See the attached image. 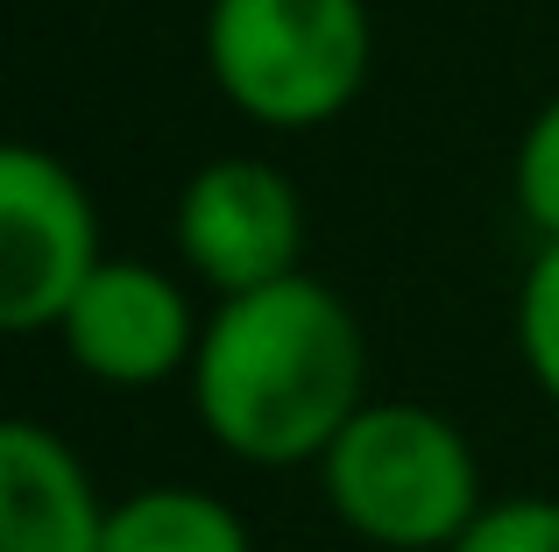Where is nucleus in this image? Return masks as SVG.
I'll return each instance as SVG.
<instances>
[{"label":"nucleus","instance_id":"nucleus-1","mask_svg":"<svg viewBox=\"0 0 559 552\" xmlns=\"http://www.w3.org/2000/svg\"><path fill=\"white\" fill-rule=\"evenodd\" d=\"M369 347L361 326L319 276H276L219 298L199 326L191 397L199 418L248 468H305L355 425Z\"/></svg>","mask_w":559,"mask_h":552},{"label":"nucleus","instance_id":"nucleus-2","mask_svg":"<svg viewBox=\"0 0 559 552\" xmlns=\"http://www.w3.org/2000/svg\"><path fill=\"white\" fill-rule=\"evenodd\" d=\"M326 503L355 539L390 552H447L481 517V468L461 425L425 404H361L319 460Z\"/></svg>","mask_w":559,"mask_h":552},{"label":"nucleus","instance_id":"nucleus-3","mask_svg":"<svg viewBox=\"0 0 559 552\" xmlns=\"http://www.w3.org/2000/svg\"><path fill=\"white\" fill-rule=\"evenodd\" d=\"M213 85L262 128H326L369 79L361 0H213L205 14Z\"/></svg>","mask_w":559,"mask_h":552},{"label":"nucleus","instance_id":"nucleus-4","mask_svg":"<svg viewBox=\"0 0 559 552\" xmlns=\"http://www.w3.org/2000/svg\"><path fill=\"white\" fill-rule=\"evenodd\" d=\"M99 269V220L57 156L14 142L0 156V326L43 333Z\"/></svg>","mask_w":559,"mask_h":552},{"label":"nucleus","instance_id":"nucleus-5","mask_svg":"<svg viewBox=\"0 0 559 552\" xmlns=\"http://www.w3.org/2000/svg\"><path fill=\"white\" fill-rule=\"evenodd\" d=\"M298 241H305L298 192L276 164H255V156L205 164L178 199V249L219 298L298 276Z\"/></svg>","mask_w":559,"mask_h":552},{"label":"nucleus","instance_id":"nucleus-6","mask_svg":"<svg viewBox=\"0 0 559 552\" xmlns=\"http://www.w3.org/2000/svg\"><path fill=\"white\" fill-rule=\"evenodd\" d=\"M64 355L107 389H150L199 355L185 290L150 263H99L93 284L57 319Z\"/></svg>","mask_w":559,"mask_h":552},{"label":"nucleus","instance_id":"nucleus-7","mask_svg":"<svg viewBox=\"0 0 559 552\" xmlns=\"http://www.w3.org/2000/svg\"><path fill=\"white\" fill-rule=\"evenodd\" d=\"M107 517L57 432L0 425V552H107Z\"/></svg>","mask_w":559,"mask_h":552},{"label":"nucleus","instance_id":"nucleus-8","mask_svg":"<svg viewBox=\"0 0 559 552\" xmlns=\"http://www.w3.org/2000/svg\"><path fill=\"white\" fill-rule=\"evenodd\" d=\"M107 552H248V525L205 489H135L107 517Z\"/></svg>","mask_w":559,"mask_h":552},{"label":"nucleus","instance_id":"nucleus-9","mask_svg":"<svg viewBox=\"0 0 559 552\" xmlns=\"http://www.w3.org/2000/svg\"><path fill=\"white\" fill-rule=\"evenodd\" d=\"M518 347H524L532 383L559 404V241L538 249V263L518 290Z\"/></svg>","mask_w":559,"mask_h":552},{"label":"nucleus","instance_id":"nucleus-10","mask_svg":"<svg viewBox=\"0 0 559 552\" xmlns=\"http://www.w3.org/2000/svg\"><path fill=\"white\" fill-rule=\"evenodd\" d=\"M447 552H559V503L552 496L481 503V517Z\"/></svg>","mask_w":559,"mask_h":552},{"label":"nucleus","instance_id":"nucleus-11","mask_svg":"<svg viewBox=\"0 0 559 552\" xmlns=\"http://www.w3.org/2000/svg\"><path fill=\"white\" fill-rule=\"evenodd\" d=\"M518 213L538 227L546 241H559V99L538 107V121L524 128V149H518Z\"/></svg>","mask_w":559,"mask_h":552}]
</instances>
